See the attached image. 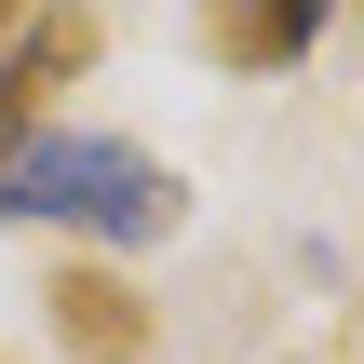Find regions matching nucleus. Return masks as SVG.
<instances>
[{
    "label": "nucleus",
    "instance_id": "f257e3e1",
    "mask_svg": "<svg viewBox=\"0 0 364 364\" xmlns=\"http://www.w3.org/2000/svg\"><path fill=\"white\" fill-rule=\"evenodd\" d=\"M0 216L14 230H81V243H162L189 216V189L135 149V135H68V122H27L0 149Z\"/></svg>",
    "mask_w": 364,
    "mask_h": 364
},
{
    "label": "nucleus",
    "instance_id": "f03ea898",
    "mask_svg": "<svg viewBox=\"0 0 364 364\" xmlns=\"http://www.w3.org/2000/svg\"><path fill=\"white\" fill-rule=\"evenodd\" d=\"M41 311H54V338H68L81 364H149V338H162V324H149V297H135L122 270H54V284H41Z\"/></svg>",
    "mask_w": 364,
    "mask_h": 364
},
{
    "label": "nucleus",
    "instance_id": "7ed1b4c3",
    "mask_svg": "<svg viewBox=\"0 0 364 364\" xmlns=\"http://www.w3.org/2000/svg\"><path fill=\"white\" fill-rule=\"evenodd\" d=\"M189 27H203L216 68H297L338 27V0H189Z\"/></svg>",
    "mask_w": 364,
    "mask_h": 364
},
{
    "label": "nucleus",
    "instance_id": "20e7f679",
    "mask_svg": "<svg viewBox=\"0 0 364 364\" xmlns=\"http://www.w3.org/2000/svg\"><path fill=\"white\" fill-rule=\"evenodd\" d=\"M68 68H95V14L41 0V14H27V41H0V149H14V135L41 122V95H54Z\"/></svg>",
    "mask_w": 364,
    "mask_h": 364
},
{
    "label": "nucleus",
    "instance_id": "39448f33",
    "mask_svg": "<svg viewBox=\"0 0 364 364\" xmlns=\"http://www.w3.org/2000/svg\"><path fill=\"white\" fill-rule=\"evenodd\" d=\"M27 14H41V0H0V27H27Z\"/></svg>",
    "mask_w": 364,
    "mask_h": 364
}]
</instances>
